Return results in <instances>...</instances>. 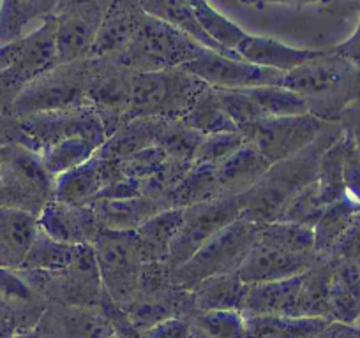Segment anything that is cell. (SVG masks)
Masks as SVG:
<instances>
[{
	"mask_svg": "<svg viewBox=\"0 0 360 338\" xmlns=\"http://www.w3.org/2000/svg\"><path fill=\"white\" fill-rule=\"evenodd\" d=\"M342 134L339 122H330L314 143L293 157L279 161L266 169V173L244 196V219L256 224L278 220L286 203L306 185L318 178L320 158L323 151Z\"/></svg>",
	"mask_w": 360,
	"mask_h": 338,
	"instance_id": "6da1fadb",
	"label": "cell"
},
{
	"mask_svg": "<svg viewBox=\"0 0 360 338\" xmlns=\"http://www.w3.org/2000/svg\"><path fill=\"white\" fill-rule=\"evenodd\" d=\"M283 87L306 97L311 115L339 122L360 95V69L332 50H321L306 64L285 72Z\"/></svg>",
	"mask_w": 360,
	"mask_h": 338,
	"instance_id": "7a4b0ae2",
	"label": "cell"
},
{
	"mask_svg": "<svg viewBox=\"0 0 360 338\" xmlns=\"http://www.w3.org/2000/svg\"><path fill=\"white\" fill-rule=\"evenodd\" d=\"M205 85L182 67L133 72L124 123L136 119H182Z\"/></svg>",
	"mask_w": 360,
	"mask_h": 338,
	"instance_id": "3957f363",
	"label": "cell"
},
{
	"mask_svg": "<svg viewBox=\"0 0 360 338\" xmlns=\"http://www.w3.org/2000/svg\"><path fill=\"white\" fill-rule=\"evenodd\" d=\"M207 50L209 48L189 34L147 13L133 39L119 53L110 57L133 72H152L180 67Z\"/></svg>",
	"mask_w": 360,
	"mask_h": 338,
	"instance_id": "277c9868",
	"label": "cell"
},
{
	"mask_svg": "<svg viewBox=\"0 0 360 338\" xmlns=\"http://www.w3.org/2000/svg\"><path fill=\"white\" fill-rule=\"evenodd\" d=\"M259 229L262 224L238 217L207 240L191 259L169 271V280L176 288L191 291L214 275L237 273L251 248L258 243Z\"/></svg>",
	"mask_w": 360,
	"mask_h": 338,
	"instance_id": "5b68a950",
	"label": "cell"
},
{
	"mask_svg": "<svg viewBox=\"0 0 360 338\" xmlns=\"http://www.w3.org/2000/svg\"><path fill=\"white\" fill-rule=\"evenodd\" d=\"M53 182L34 150L20 143L0 148V206L39 215L53 199Z\"/></svg>",
	"mask_w": 360,
	"mask_h": 338,
	"instance_id": "8992f818",
	"label": "cell"
},
{
	"mask_svg": "<svg viewBox=\"0 0 360 338\" xmlns=\"http://www.w3.org/2000/svg\"><path fill=\"white\" fill-rule=\"evenodd\" d=\"M92 248L106 296L120 310L126 309L138 298L145 264L136 231L103 229Z\"/></svg>",
	"mask_w": 360,
	"mask_h": 338,
	"instance_id": "52a82bcc",
	"label": "cell"
},
{
	"mask_svg": "<svg viewBox=\"0 0 360 338\" xmlns=\"http://www.w3.org/2000/svg\"><path fill=\"white\" fill-rule=\"evenodd\" d=\"M89 102V58L68 64H57L27 85L13 104L9 113L15 119L39 111L79 108Z\"/></svg>",
	"mask_w": 360,
	"mask_h": 338,
	"instance_id": "ba28073f",
	"label": "cell"
},
{
	"mask_svg": "<svg viewBox=\"0 0 360 338\" xmlns=\"http://www.w3.org/2000/svg\"><path fill=\"white\" fill-rule=\"evenodd\" d=\"M90 137L105 143L108 133L94 106L39 111L16 119V141L37 154L50 144L69 137Z\"/></svg>",
	"mask_w": 360,
	"mask_h": 338,
	"instance_id": "9c48e42d",
	"label": "cell"
},
{
	"mask_svg": "<svg viewBox=\"0 0 360 338\" xmlns=\"http://www.w3.org/2000/svg\"><path fill=\"white\" fill-rule=\"evenodd\" d=\"M57 25L53 16L43 20V25L13 43V57L0 71V109L9 111L16 95L32 79L58 64Z\"/></svg>",
	"mask_w": 360,
	"mask_h": 338,
	"instance_id": "30bf717a",
	"label": "cell"
},
{
	"mask_svg": "<svg viewBox=\"0 0 360 338\" xmlns=\"http://www.w3.org/2000/svg\"><path fill=\"white\" fill-rule=\"evenodd\" d=\"M242 210H244V196L216 198L184 208L182 222L169 243L168 257H166L169 271L191 259L196 250L217 231L237 220L242 215Z\"/></svg>",
	"mask_w": 360,
	"mask_h": 338,
	"instance_id": "8fae6325",
	"label": "cell"
},
{
	"mask_svg": "<svg viewBox=\"0 0 360 338\" xmlns=\"http://www.w3.org/2000/svg\"><path fill=\"white\" fill-rule=\"evenodd\" d=\"M328 123L330 122H325L311 113L293 116H265L249 123L240 133L272 165L293 157L314 143Z\"/></svg>",
	"mask_w": 360,
	"mask_h": 338,
	"instance_id": "7c38bea8",
	"label": "cell"
},
{
	"mask_svg": "<svg viewBox=\"0 0 360 338\" xmlns=\"http://www.w3.org/2000/svg\"><path fill=\"white\" fill-rule=\"evenodd\" d=\"M113 0H60L51 13L57 25L58 64L89 58Z\"/></svg>",
	"mask_w": 360,
	"mask_h": 338,
	"instance_id": "4fadbf2b",
	"label": "cell"
},
{
	"mask_svg": "<svg viewBox=\"0 0 360 338\" xmlns=\"http://www.w3.org/2000/svg\"><path fill=\"white\" fill-rule=\"evenodd\" d=\"M205 81L209 87L224 88V90H245V88L266 87V85H281L285 71L262 67L242 60L240 57H230L219 51L207 50L195 60L180 65Z\"/></svg>",
	"mask_w": 360,
	"mask_h": 338,
	"instance_id": "5bb4252c",
	"label": "cell"
},
{
	"mask_svg": "<svg viewBox=\"0 0 360 338\" xmlns=\"http://www.w3.org/2000/svg\"><path fill=\"white\" fill-rule=\"evenodd\" d=\"M43 338H112L115 326L108 310L55 303L37 323Z\"/></svg>",
	"mask_w": 360,
	"mask_h": 338,
	"instance_id": "9a60e30c",
	"label": "cell"
},
{
	"mask_svg": "<svg viewBox=\"0 0 360 338\" xmlns=\"http://www.w3.org/2000/svg\"><path fill=\"white\" fill-rule=\"evenodd\" d=\"M126 178L119 161L94 154L89 161L55 177L53 199L72 205H90L112 182Z\"/></svg>",
	"mask_w": 360,
	"mask_h": 338,
	"instance_id": "2e32d148",
	"label": "cell"
},
{
	"mask_svg": "<svg viewBox=\"0 0 360 338\" xmlns=\"http://www.w3.org/2000/svg\"><path fill=\"white\" fill-rule=\"evenodd\" d=\"M39 227L53 240L71 245H94L103 231L92 206L57 199L41 210Z\"/></svg>",
	"mask_w": 360,
	"mask_h": 338,
	"instance_id": "e0dca14e",
	"label": "cell"
},
{
	"mask_svg": "<svg viewBox=\"0 0 360 338\" xmlns=\"http://www.w3.org/2000/svg\"><path fill=\"white\" fill-rule=\"evenodd\" d=\"M318 257V254H293L258 240L237 270V275L244 284L285 280L306 273Z\"/></svg>",
	"mask_w": 360,
	"mask_h": 338,
	"instance_id": "ac0fdd59",
	"label": "cell"
},
{
	"mask_svg": "<svg viewBox=\"0 0 360 338\" xmlns=\"http://www.w3.org/2000/svg\"><path fill=\"white\" fill-rule=\"evenodd\" d=\"M304 273L285 280L248 284L240 313L256 316H299V299L302 291Z\"/></svg>",
	"mask_w": 360,
	"mask_h": 338,
	"instance_id": "d6986e66",
	"label": "cell"
},
{
	"mask_svg": "<svg viewBox=\"0 0 360 338\" xmlns=\"http://www.w3.org/2000/svg\"><path fill=\"white\" fill-rule=\"evenodd\" d=\"M140 0H113L99 29L89 58L115 55L133 39L145 18Z\"/></svg>",
	"mask_w": 360,
	"mask_h": 338,
	"instance_id": "ffe728a7",
	"label": "cell"
},
{
	"mask_svg": "<svg viewBox=\"0 0 360 338\" xmlns=\"http://www.w3.org/2000/svg\"><path fill=\"white\" fill-rule=\"evenodd\" d=\"M269 168V161L244 137V143L216 168L219 198L245 194Z\"/></svg>",
	"mask_w": 360,
	"mask_h": 338,
	"instance_id": "44dd1931",
	"label": "cell"
},
{
	"mask_svg": "<svg viewBox=\"0 0 360 338\" xmlns=\"http://www.w3.org/2000/svg\"><path fill=\"white\" fill-rule=\"evenodd\" d=\"M83 264H96L92 245L62 243L48 236L44 231L37 233L32 247L27 252L20 270L34 271H62Z\"/></svg>",
	"mask_w": 360,
	"mask_h": 338,
	"instance_id": "7402d4cb",
	"label": "cell"
},
{
	"mask_svg": "<svg viewBox=\"0 0 360 338\" xmlns=\"http://www.w3.org/2000/svg\"><path fill=\"white\" fill-rule=\"evenodd\" d=\"M39 233V215L0 206V266L20 268Z\"/></svg>",
	"mask_w": 360,
	"mask_h": 338,
	"instance_id": "603a6c76",
	"label": "cell"
},
{
	"mask_svg": "<svg viewBox=\"0 0 360 338\" xmlns=\"http://www.w3.org/2000/svg\"><path fill=\"white\" fill-rule=\"evenodd\" d=\"M233 51L242 60L262 65V67L288 72L320 55L321 50H302V48L286 46L272 37L252 36V34L245 32V36L242 37Z\"/></svg>",
	"mask_w": 360,
	"mask_h": 338,
	"instance_id": "cb8c5ba5",
	"label": "cell"
},
{
	"mask_svg": "<svg viewBox=\"0 0 360 338\" xmlns=\"http://www.w3.org/2000/svg\"><path fill=\"white\" fill-rule=\"evenodd\" d=\"M103 229L136 231L155 213L162 212L161 203L143 194L122 199H99L90 203Z\"/></svg>",
	"mask_w": 360,
	"mask_h": 338,
	"instance_id": "d4e9b609",
	"label": "cell"
},
{
	"mask_svg": "<svg viewBox=\"0 0 360 338\" xmlns=\"http://www.w3.org/2000/svg\"><path fill=\"white\" fill-rule=\"evenodd\" d=\"M332 320L309 316H256L245 319V338H318Z\"/></svg>",
	"mask_w": 360,
	"mask_h": 338,
	"instance_id": "484cf974",
	"label": "cell"
},
{
	"mask_svg": "<svg viewBox=\"0 0 360 338\" xmlns=\"http://www.w3.org/2000/svg\"><path fill=\"white\" fill-rule=\"evenodd\" d=\"M165 119H136L120 126L112 136L106 137L105 143L96 151L105 158H122L143 150V148L158 144L159 133Z\"/></svg>",
	"mask_w": 360,
	"mask_h": 338,
	"instance_id": "4316f807",
	"label": "cell"
},
{
	"mask_svg": "<svg viewBox=\"0 0 360 338\" xmlns=\"http://www.w3.org/2000/svg\"><path fill=\"white\" fill-rule=\"evenodd\" d=\"M184 208H168L155 213L136 229L145 263H166L169 243L179 231Z\"/></svg>",
	"mask_w": 360,
	"mask_h": 338,
	"instance_id": "83f0119b",
	"label": "cell"
},
{
	"mask_svg": "<svg viewBox=\"0 0 360 338\" xmlns=\"http://www.w3.org/2000/svg\"><path fill=\"white\" fill-rule=\"evenodd\" d=\"M360 213V205L349 196L325 206L314 229V252L318 256H330L341 238Z\"/></svg>",
	"mask_w": 360,
	"mask_h": 338,
	"instance_id": "f1b7e54d",
	"label": "cell"
},
{
	"mask_svg": "<svg viewBox=\"0 0 360 338\" xmlns=\"http://www.w3.org/2000/svg\"><path fill=\"white\" fill-rule=\"evenodd\" d=\"M141 8L145 9V13H148L154 18L162 20V22L169 23V25L176 27L182 32L189 34L193 39L198 41L200 44H203L205 48L214 51H219L223 55H230V57H238L233 51H228L221 46L219 43L212 39L205 30L202 29V25L196 20L195 13H193L191 6H189L188 0H140Z\"/></svg>",
	"mask_w": 360,
	"mask_h": 338,
	"instance_id": "f546056e",
	"label": "cell"
},
{
	"mask_svg": "<svg viewBox=\"0 0 360 338\" xmlns=\"http://www.w3.org/2000/svg\"><path fill=\"white\" fill-rule=\"evenodd\" d=\"M60 0H2L0 2V46L25 36V29L36 20L51 16Z\"/></svg>",
	"mask_w": 360,
	"mask_h": 338,
	"instance_id": "4dcf8cb0",
	"label": "cell"
},
{
	"mask_svg": "<svg viewBox=\"0 0 360 338\" xmlns=\"http://www.w3.org/2000/svg\"><path fill=\"white\" fill-rule=\"evenodd\" d=\"M248 284L237 273L214 275L191 289L196 310H238Z\"/></svg>",
	"mask_w": 360,
	"mask_h": 338,
	"instance_id": "1f68e13d",
	"label": "cell"
},
{
	"mask_svg": "<svg viewBox=\"0 0 360 338\" xmlns=\"http://www.w3.org/2000/svg\"><path fill=\"white\" fill-rule=\"evenodd\" d=\"M182 122L205 136L219 133H238L237 126L221 104L217 90L209 85L200 90L189 111L182 116Z\"/></svg>",
	"mask_w": 360,
	"mask_h": 338,
	"instance_id": "d6a6232c",
	"label": "cell"
},
{
	"mask_svg": "<svg viewBox=\"0 0 360 338\" xmlns=\"http://www.w3.org/2000/svg\"><path fill=\"white\" fill-rule=\"evenodd\" d=\"M99 147H101V143H98V141L76 136L50 144V147L37 151V155L41 157L44 168L48 169V173L55 178L89 161L99 150Z\"/></svg>",
	"mask_w": 360,
	"mask_h": 338,
	"instance_id": "836d02e7",
	"label": "cell"
},
{
	"mask_svg": "<svg viewBox=\"0 0 360 338\" xmlns=\"http://www.w3.org/2000/svg\"><path fill=\"white\" fill-rule=\"evenodd\" d=\"M219 198L216 168L212 165H191L168 198V208H188L196 203Z\"/></svg>",
	"mask_w": 360,
	"mask_h": 338,
	"instance_id": "e575fe53",
	"label": "cell"
},
{
	"mask_svg": "<svg viewBox=\"0 0 360 338\" xmlns=\"http://www.w3.org/2000/svg\"><path fill=\"white\" fill-rule=\"evenodd\" d=\"M259 241L293 254H316L314 252V229L302 224L274 220L262 224Z\"/></svg>",
	"mask_w": 360,
	"mask_h": 338,
	"instance_id": "d590c367",
	"label": "cell"
},
{
	"mask_svg": "<svg viewBox=\"0 0 360 338\" xmlns=\"http://www.w3.org/2000/svg\"><path fill=\"white\" fill-rule=\"evenodd\" d=\"M189 320L196 338H245V317L238 310H196Z\"/></svg>",
	"mask_w": 360,
	"mask_h": 338,
	"instance_id": "8d00e7d4",
	"label": "cell"
},
{
	"mask_svg": "<svg viewBox=\"0 0 360 338\" xmlns=\"http://www.w3.org/2000/svg\"><path fill=\"white\" fill-rule=\"evenodd\" d=\"M245 92L255 99L265 116H293L309 113L307 99L281 85L245 88Z\"/></svg>",
	"mask_w": 360,
	"mask_h": 338,
	"instance_id": "74e56055",
	"label": "cell"
},
{
	"mask_svg": "<svg viewBox=\"0 0 360 338\" xmlns=\"http://www.w3.org/2000/svg\"><path fill=\"white\" fill-rule=\"evenodd\" d=\"M342 154H345V130L341 136L323 151L318 169V187L325 205L346 198L345 178H342Z\"/></svg>",
	"mask_w": 360,
	"mask_h": 338,
	"instance_id": "f35d334b",
	"label": "cell"
},
{
	"mask_svg": "<svg viewBox=\"0 0 360 338\" xmlns=\"http://www.w3.org/2000/svg\"><path fill=\"white\" fill-rule=\"evenodd\" d=\"M325 206L327 205H325V201L321 199L318 182L314 180L313 184L300 189V191L286 203V206L283 208L278 220H286V222H295L302 224V226L314 227L318 220H320Z\"/></svg>",
	"mask_w": 360,
	"mask_h": 338,
	"instance_id": "ab89813d",
	"label": "cell"
},
{
	"mask_svg": "<svg viewBox=\"0 0 360 338\" xmlns=\"http://www.w3.org/2000/svg\"><path fill=\"white\" fill-rule=\"evenodd\" d=\"M242 143H244L242 133L207 134V136L202 137L198 148H196L193 165H212V168H217Z\"/></svg>",
	"mask_w": 360,
	"mask_h": 338,
	"instance_id": "60d3db41",
	"label": "cell"
},
{
	"mask_svg": "<svg viewBox=\"0 0 360 338\" xmlns=\"http://www.w3.org/2000/svg\"><path fill=\"white\" fill-rule=\"evenodd\" d=\"M214 88V87H212ZM219 101L233 123L237 126L238 133L249 123L256 122L259 119H265V113L262 111L255 99L245 90H224V88H216Z\"/></svg>",
	"mask_w": 360,
	"mask_h": 338,
	"instance_id": "b9f144b4",
	"label": "cell"
},
{
	"mask_svg": "<svg viewBox=\"0 0 360 338\" xmlns=\"http://www.w3.org/2000/svg\"><path fill=\"white\" fill-rule=\"evenodd\" d=\"M166 158H168V154L159 144H152V147L143 148V150L122 158V161H119V164L124 177L138 180L141 184L148 177L158 173Z\"/></svg>",
	"mask_w": 360,
	"mask_h": 338,
	"instance_id": "7bdbcfd3",
	"label": "cell"
},
{
	"mask_svg": "<svg viewBox=\"0 0 360 338\" xmlns=\"http://www.w3.org/2000/svg\"><path fill=\"white\" fill-rule=\"evenodd\" d=\"M115 333L127 338H195L191 320L186 317H168L143 330H134L126 319V326H115Z\"/></svg>",
	"mask_w": 360,
	"mask_h": 338,
	"instance_id": "ee69618b",
	"label": "cell"
},
{
	"mask_svg": "<svg viewBox=\"0 0 360 338\" xmlns=\"http://www.w3.org/2000/svg\"><path fill=\"white\" fill-rule=\"evenodd\" d=\"M342 178L346 194L360 205V155L352 136L345 133V154H342Z\"/></svg>",
	"mask_w": 360,
	"mask_h": 338,
	"instance_id": "f6af8a7d",
	"label": "cell"
},
{
	"mask_svg": "<svg viewBox=\"0 0 360 338\" xmlns=\"http://www.w3.org/2000/svg\"><path fill=\"white\" fill-rule=\"evenodd\" d=\"M353 8H355L356 16H359L356 29L353 30V34L348 37V39L342 41V43L338 44V46L330 48V50L334 51V53L345 57L346 60H349L352 64H355L356 67L360 69V0H356L355 4H353Z\"/></svg>",
	"mask_w": 360,
	"mask_h": 338,
	"instance_id": "bcb514c9",
	"label": "cell"
},
{
	"mask_svg": "<svg viewBox=\"0 0 360 338\" xmlns=\"http://www.w3.org/2000/svg\"><path fill=\"white\" fill-rule=\"evenodd\" d=\"M342 130L352 136L353 143H355L356 151L360 155V95L342 111L341 119H339Z\"/></svg>",
	"mask_w": 360,
	"mask_h": 338,
	"instance_id": "7dc6e473",
	"label": "cell"
},
{
	"mask_svg": "<svg viewBox=\"0 0 360 338\" xmlns=\"http://www.w3.org/2000/svg\"><path fill=\"white\" fill-rule=\"evenodd\" d=\"M242 6L245 8L256 9V11H262V9L269 8V6H290V8H306L311 4H321V0H238Z\"/></svg>",
	"mask_w": 360,
	"mask_h": 338,
	"instance_id": "c3c4849f",
	"label": "cell"
},
{
	"mask_svg": "<svg viewBox=\"0 0 360 338\" xmlns=\"http://www.w3.org/2000/svg\"><path fill=\"white\" fill-rule=\"evenodd\" d=\"M16 141V119L9 111L0 109V148Z\"/></svg>",
	"mask_w": 360,
	"mask_h": 338,
	"instance_id": "681fc988",
	"label": "cell"
},
{
	"mask_svg": "<svg viewBox=\"0 0 360 338\" xmlns=\"http://www.w3.org/2000/svg\"><path fill=\"white\" fill-rule=\"evenodd\" d=\"M11 338H43L41 331L36 327H30V330H22V331H16Z\"/></svg>",
	"mask_w": 360,
	"mask_h": 338,
	"instance_id": "f907efd6",
	"label": "cell"
},
{
	"mask_svg": "<svg viewBox=\"0 0 360 338\" xmlns=\"http://www.w3.org/2000/svg\"><path fill=\"white\" fill-rule=\"evenodd\" d=\"M332 2H335V0H321V4H332Z\"/></svg>",
	"mask_w": 360,
	"mask_h": 338,
	"instance_id": "816d5d0a",
	"label": "cell"
},
{
	"mask_svg": "<svg viewBox=\"0 0 360 338\" xmlns=\"http://www.w3.org/2000/svg\"><path fill=\"white\" fill-rule=\"evenodd\" d=\"M356 338H360V323L356 324Z\"/></svg>",
	"mask_w": 360,
	"mask_h": 338,
	"instance_id": "f5cc1de1",
	"label": "cell"
},
{
	"mask_svg": "<svg viewBox=\"0 0 360 338\" xmlns=\"http://www.w3.org/2000/svg\"><path fill=\"white\" fill-rule=\"evenodd\" d=\"M112 338H127V337H124V334H120V333H115Z\"/></svg>",
	"mask_w": 360,
	"mask_h": 338,
	"instance_id": "db71d44e",
	"label": "cell"
},
{
	"mask_svg": "<svg viewBox=\"0 0 360 338\" xmlns=\"http://www.w3.org/2000/svg\"><path fill=\"white\" fill-rule=\"evenodd\" d=\"M195 338H196V337H195Z\"/></svg>",
	"mask_w": 360,
	"mask_h": 338,
	"instance_id": "11a10c76",
	"label": "cell"
}]
</instances>
